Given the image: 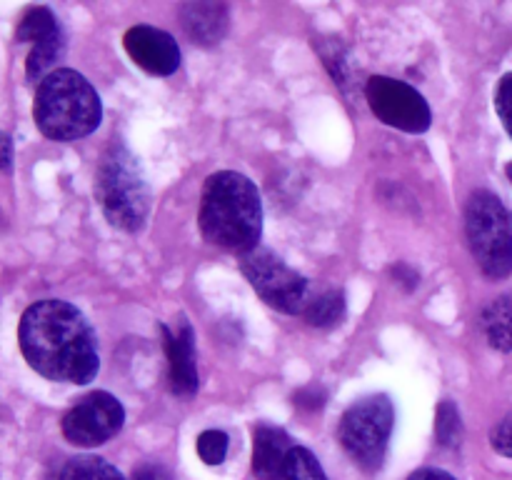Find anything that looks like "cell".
Listing matches in <instances>:
<instances>
[{"mask_svg": "<svg viewBox=\"0 0 512 480\" xmlns=\"http://www.w3.org/2000/svg\"><path fill=\"white\" fill-rule=\"evenodd\" d=\"M20 353L30 368L55 383L85 385L98 375V338L68 300H38L18 325Z\"/></svg>", "mask_w": 512, "mask_h": 480, "instance_id": "6da1fadb", "label": "cell"}, {"mask_svg": "<svg viewBox=\"0 0 512 480\" xmlns=\"http://www.w3.org/2000/svg\"><path fill=\"white\" fill-rule=\"evenodd\" d=\"M200 230L208 243L233 253L258 248L263 233V200L250 178L235 170L213 173L200 195Z\"/></svg>", "mask_w": 512, "mask_h": 480, "instance_id": "7a4b0ae2", "label": "cell"}, {"mask_svg": "<svg viewBox=\"0 0 512 480\" xmlns=\"http://www.w3.org/2000/svg\"><path fill=\"white\" fill-rule=\"evenodd\" d=\"M33 118L45 138L70 143L98 128L103 103L98 90L78 70L58 68L35 90Z\"/></svg>", "mask_w": 512, "mask_h": 480, "instance_id": "3957f363", "label": "cell"}, {"mask_svg": "<svg viewBox=\"0 0 512 480\" xmlns=\"http://www.w3.org/2000/svg\"><path fill=\"white\" fill-rule=\"evenodd\" d=\"M95 198L103 215L125 233L143 230L150 210V188L138 158L123 143L105 150L95 173Z\"/></svg>", "mask_w": 512, "mask_h": 480, "instance_id": "277c9868", "label": "cell"}, {"mask_svg": "<svg viewBox=\"0 0 512 480\" xmlns=\"http://www.w3.org/2000/svg\"><path fill=\"white\" fill-rule=\"evenodd\" d=\"M465 235L488 278L500 280L512 270V213L490 190H475L465 208Z\"/></svg>", "mask_w": 512, "mask_h": 480, "instance_id": "5b68a950", "label": "cell"}, {"mask_svg": "<svg viewBox=\"0 0 512 480\" xmlns=\"http://www.w3.org/2000/svg\"><path fill=\"white\" fill-rule=\"evenodd\" d=\"M393 423L395 410L388 395H368L345 410L338 438L355 465L373 473L383 465Z\"/></svg>", "mask_w": 512, "mask_h": 480, "instance_id": "8992f818", "label": "cell"}, {"mask_svg": "<svg viewBox=\"0 0 512 480\" xmlns=\"http://www.w3.org/2000/svg\"><path fill=\"white\" fill-rule=\"evenodd\" d=\"M240 270L250 280L255 293L280 313L303 315L315 295L298 270L285 265L273 250L260 248V245L240 255Z\"/></svg>", "mask_w": 512, "mask_h": 480, "instance_id": "52a82bcc", "label": "cell"}, {"mask_svg": "<svg viewBox=\"0 0 512 480\" xmlns=\"http://www.w3.org/2000/svg\"><path fill=\"white\" fill-rule=\"evenodd\" d=\"M365 98L375 118L405 133H425L430 128V105L413 85L390 75H373L365 85Z\"/></svg>", "mask_w": 512, "mask_h": 480, "instance_id": "ba28073f", "label": "cell"}, {"mask_svg": "<svg viewBox=\"0 0 512 480\" xmlns=\"http://www.w3.org/2000/svg\"><path fill=\"white\" fill-rule=\"evenodd\" d=\"M125 423V408L115 395L105 393V390H95V393L80 398L68 413L63 415V430L65 440L80 448H95L103 445L123 428Z\"/></svg>", "mask_w": 512, "mask_h": 480, "instance_id": "9c48e42d", "label": "cell"}, {"mask_svg": "<svg viewBox=\"0 0 512 480\" xmlns=\"http://www.w3.org/2000/svg\"><path fill=\"white\" fill-rule=\"evenodd\" d=\"M125 50L135 65L150 75H173L180 65V48L175 38L153 25H133L123 38Z\"/></svg>", "mask_w": 512, "mask_h": 480, "instance_id": "30bf717a", "label": "cell"}, {"mask_svg": "<svg viewBox=\"0 0 512 480\" xmlns=\"http://www.w3.org/2000/svg\"><path fill=\"white\" fill-rule=\"evenodd\" d=\"M160 333L165 338V353H168V375L170 390L180 398H190L198 393V365H195V343L193 328L188 323L180 325L178 333H170L165 325H160Z\"/></svg>", "mask_w": 512, "mask_h": 480, "instance_id": "8fae6325", "label": "cell"}, {"mask_svg": "<svg viewBox=\"0 0 512 480\" xmlns=\"http://www.w3.org/2000/svg\"><path fill=\"white\" fill-rule=\"evenodd\" d=\"M180 23H183V30L195 45L210 48V45H218L225 38L230 15L225 5L198 0V3H185L180 8Z\"/></svg>", "mask_w": 512, "mask_h": 480, "instance_id": "7c38bea8", "label": "cell"}, {"mask_svg": "<svg viewBox=\"0 0 512 480\" xmlns=\"http://www.w3.org/2000/svg\"><path fill=\"white\" fill-rule=\"evenodd\" d=\"M253 473L258 480H275L285 458L293 450L288 433L275 425H258L253 435Z\"/></svg>", "mask_w": 512, "mask_h": 480, "instance_id": "4fadbf2b", "label": "cell"}, {"mask_svg": "<svg viewBox=\"0 0 512 480\" xmlns=\"http://www.w3.org/2000/svg\"><path fill=\"white\" fill-rule=\"evenodd\" d=\"M480 330L490 348L500 353L512 350V293L500 295L480 313Z\"/></svg>", "mask_w": 512, "mask_h": 480, "instance_id": "5bb4252c", "label": "cell"}, {"mask_svg": "<svg viewBox=\"0 0 512 480\" xmlns=\"http://www.w3.org/2000/svg\"><path fill=\"white\" fill-rule=\"evenodd\" d=\"M63 53H65L63 30H58V33L48 35V38H43L40 43H35L33 48H30L28 60H25V75H28V80H33V83L38 85L43 83V80L53 73L55 63L63 58Z\"/></svg>", "mask_w": 512, "mask_h": 480, "instance_id": "9a60e30c", "label": "cell"}, {"mask_svg": "<svg viewBox=\"0 0 512 480\" xmlns=\"http://www.w3.org/2000/svg\"><path fill=\"white\" fill-rule=\"evenodd\" d=\"M303 318L313 328H333L345 318V295L340 290H325V293L313 295Z\"/></svg>", "mask_w": 512, "mask_h": 480, "instance_id": "2e32d148", "label": "cell"}, {"mask_svg": "<svg viewBox=\"0 0 512 480\" xmlns=\"http://www.w3.org/2000/svg\"><path fill=\"white\" fill-rule=\"evenodd\" d=\"M60 480H125L115 465L98 455H78L70 458L60 470Z\"/></svg>", "mask_w": 512, "mask_h": 480, "instance_id": "e0dca14e", "label": "cell"}, {"mask_svg": "<svg viewBox=\"0 0 512 480\" xmlns=\"http://www.w3.org/2000/svg\"><path fill=\"white\" fill-rule=\"evenodd\" d=\"M58 30L60 25L58 20H55L53 10L38 5V8H30L28 13L23 15V20L18 23V30H15V40H18V43L35 45L43 38H48V35L58 33Z\"/></svg>", "mask_w": 512, "mask_h": 480, "instance_id": "ac0fdd59", "label": "cell"}, {"mask_svg": "<svg viewBox=\"0 0 512 480\" xmlns=\"http://www.w3.org/2000/svg\"><path fill=\"white\" fill-rule=\"evenodd\" d=\"M275 480H328V475L308 448L293 445Z\"/></svg>", "mask_w": 512, "mask_h": 480, "instance_id": "d6986e66", "label": "cell"}, {"mask_svg": "<svg viewBox=\"0 0 512 480\" xmlns=\"http://www.w3.org/2000/svg\"><path fill=\"white\" fill-rule=\"evenodd\" d=\"M435 435H438V443L445 448H455L463 438V420H460L458 408H455L450 400H443L438 405V413H435Z\"/></svg>", "mask_w": 512, "mask_h": 480, "instance_id": "ffe728a7", "label": "cell"}, {"mask_svg": "<svg viewBox=\"0 0 512 480\" xmlns=\"http://www.w3.org/2000/svg\"><path fill=\"white\" fill-rule=\"evenodd\" d=\"M315 50L323 58L325 68L330 70V75L335 78V83L345 85L348 83L350 73H348V60H345V50L343 45L335 43V40H315Z\"/></svg>", "mask_w": 512, "mask_h": 480, "instance_id": "44dd1931", "label": "cell"}, {"mask_svg": "<svg viewBox=\"0 0 512 480\" xmlns=\"http://www.w3.org/2000/svg\"><path fill=\"white\" fill-rule=\"evenodd\" d=\"M228 435L223 430H205L198 435V455L205 465H220L228 455Z\"/></svg>", "mask_w": 512, "mask_h": 480, "instance_id": "7402d4cb", "label": "cell"}, {"mask_svg": "<svg viewBox=\"0 0 512 480\" xmlns=\"http://www.w3.org/2000/svg\"><path fill=\"white\" fill-rule=\"evenodd\" d=\"M495 108H498L500 120L512 138V73L503 75V80H500L498 93H495Z\"/></svg>", "mask_w": 512, "mask_h": 480, "instance_id": "603a6c76", "label": "cell"}, {"mask_svg": "<svg viewBox=\"0 0 512 480\" xmlns=\"http://www.w3.org/2000/svg\"><path fill=\"white\" fill-rule=\"evenodd\" d=\"M490 445H493L495 453L512 458V415L495 425L493 433H490Z\"/></svg>", "mask_w": 512, "mask_h": 480, "instance_id": "cb8c5ba5", "label": "cell"}, {"mask_svg": "<svg viewBox=\"0 0 512 480\" xmlns=\"http://www.w3.org/2000/svg\"><path fill=\"white\" fill-rule=\"evenodd\" d=\"M295 405L303 410H320L325 405V390L318 388V385L303 388L298 395H295Z\"/></svg>", "mask_w": 512, "mask_h": 480, "instance_id": "d4e9b609", "label": "cell"}, {"mask_svg": "<svg viewBox=\"0 0 512 480\" xmlns=\"http://www.w3.org/2000/svg\"><path fill=\"white\" fill-rule=\"evenodd\" d=\"M133 480H173L170 470L160 463H143L133 470Z\"/></svg>", "mask_w": 512, "mask_h": 480, "instance_id": "484cf974", "label": "cell"}, {"mask_svg": "<svg viewBox=\"0 0 512 480\" xmlns=\"http://www.w3.org/2000/svg\"><path fill=\"white\" fill-rule=\"evenodd\" d=\"M13 168V138L0 130V170Z\"/></svg>", "mask_w": 512, "mask_h": 480, "instance_id": "4316f807", "label": "cell"}, {"mask_svg": "<svg viewBox=\"0 0 512 480\" xmlns=\"http://www.w3.org/2000/svg\"><path fill=\"white\" fill-rule=\"evenodd\" d=\"M393 273H395V278H398L400 283H403L408 290H413L415 285L420 283V275L415 273V270H410L408 265H395Z\"/></svg>", "mask_w": 512, "mask_h": 480, "instance_id": "83f0119b", "label": "cell"}, {"mask_svg": "<svg viewBox=\"0 0 512 480\" xmlns=\"http://www.w3.org/2000/svg\"><path fill=\"white\" fill-rule=\"evenodd\" d=\"M408 480H455L453 475L445 473V470H438V468H420L415 470L413 475H410Z\"/></svg>", "mask_w": 512, "mask_h": 480, "instance_id": "f1b7e54d", "label": "cell"}, {"mask_svg": "<svg viewBox=\"0 0 512 480\" xmlns=\"http://www.w3.org/2000/svg\"><path fill=\"white\" fill-rule=\"evenodd\" d=\"M505 173H508V178H510V183H512V163H508V168H505Z\"/></svg>", "mask_w": 512, "mask_h": 480, "instance_id": "f546056e", "label": "cell"}]
</instances>
